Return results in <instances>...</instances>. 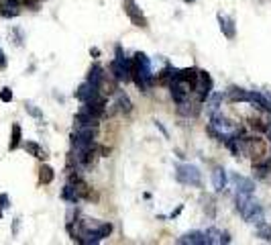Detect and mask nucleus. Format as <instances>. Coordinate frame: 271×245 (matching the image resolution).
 Here are the masks:
<instances>
[{
	"instance_id": "obj_36",
	"label": "nucleus",
	"mask_w": 271,
	"mask_h": 245,
	"mask_svg": "<svg viewBox=\"0 0 271 245\" xmlns=\"http://www.w3.org/2000/svg\"><path fill=\"white\" fill-rule=\"evenodd\" d=\"M0 10H2V2H0Z\"/></svg>"
},
{
	"instance_id": "obj_13",
	"label": "nucleus",
	"mask_w": 271,
	"mask_h": 245,
	"mask_svg": "<svg viewBox=\"0 0 271 245\" xmlns=\"http://www.w3.org/2000/svg\"><path fill=\"white\" fill-rule=\"evenodd\" d=\"M115 106H117V110L121 115H129L133 110V102H131V98L123 90H117V102H115Z\"/></svg>"
},
{
	"instance_id": "obj_10",
	"label": "nucleus",
	"mask_w": 271,
	"mask_h": 245,
	"mask_svg": "<svg viewBox=\"0 0 271 245\" xmlns=\"http://www.w3.org/2000/svg\"><path fill=\"white\" fill-rule=\"evenodd\" d=\"M204 235H206V243L220 245V243H229V241H231V239H229V233H224V231H220V229H214V227L206 229Z\"/></svg>"
},
{
	"instance_id": "obj_3",
	"label": "nucleus",
	"mask_w": 271,
	"mask_h": 245,
	"mask_svg": "<svg viewBox=\"0 0 271 245\" xmlns=\"http://www.w3.org/2000/svg\"><path fill=\"white\" fill-rule=\"evenodd\" d=\"M110 74L117 82H131V59L123 55V49L117 47V57L110 63Z\"/></svg>"
},
{
	"instance_id": "obj_15",
	"label": "nucleus",
	"mask_w": 271,
	"mask_h": 245,
	"mask_svg": "<svg viewBox=\"0 0 271 245\" xmlns=\"http://www.w3.org/2000/svg\"><path fill=\"white\" fill-rule=\"evenodd\" d=\"M177 243L182 245H204L206 243V235L202 233V231H192V233H186L184 237H179L177 239Z\"/></svg>"
},
{
	"instance_id": "obj_28",
	"label": "nucleus",
	"mask_w": 271,
	"mask_h": 245,
	"mask_svg": "<svg viewBox=\"0 0 271 245\" xmlns=\"http://www.w3.org/2000/svg\"><path fill=\"white\" fill-rule=\"evenodd\" d=\"M0 100L2 102H10L12 100V90L10 88H2L0 90Z\"/></svg>"
},
{
	"instance_id": "obj_32",
	"label": "nucleus",
	"mask_w": 271,
	"mask_h": 245,
	"mask_svg": "<svg viewBox=\"0 0 271 245\" xmlns=\"http://www.w3.org/2000/svg\"><path fill=\"white\" fill-rule=\"evenodd\" d=\"M90 53H92V55H94V57H98V55H100V51H98V49H96V47H94V49H92V51H90Z\"/></svg>"
},
{
	"instance_id": "obj_5",
	"label": "nucleus",
	"mask_w": 271,
	"mask_h": 245,
	"mask_svg": "<svg viewBox=\"0 0 271 245\" xmlns=\"http://www.w3.org/2000/svg\"><path fill=\"white\" fill-rule=\"evenodd\" d=\"M212 86H214V82H212L210 74L204 72V70H198V80L194 84V92L198 96V102H206L208 100V96L212 94Z\"/></svg>"
},
{
	"instance_id": "obj_24",
	"label": "nucleus",
	"mask_w": 271,
	"mask_h": 245,
	"mask_svg": "<svg viewBox=\"0 0 271 245\" xmlns=\"http://www.w3.org/2000/svg\"><path fill=\"white\" fill-rule=\"evenodd\" d=\"M53 178H55V172H53L51 166H41L39 168V182L41 184H51Z\"/></svg>"
},
{
	"instance_id": "obj_21",
	"label": "nucleus",
	"mask_w": 271,
	"mask_h": 245,
	"mask_svg": "<svg viewBox=\"0 0 271 245\" xmlns=\"http://www.w3.org/2000/svg\"><path fill=\"white\" fill-rule=\"evenodd\" d=\"M104 76V70H102V65H98V63H94L92 68H90V74H88V80L86 82H90L94 88H98V82H100V78Z\"/></svg>"
},
{
	"instance_id": "obj_22",
	"label": "nucleus",
	"mask_w": 271,
	"mask_h": 245,
	"mask_svg": "<svg viewBox=\"0 0 271 245\" xmlns=\"http://www.w3.org/2000/svg\"><path fill=\"white\" fill-rule=\"evenodd\" d=\"M25 149H27L33 158H37V160H45V158H47L45 149H43L39 143H35V141H27V143H25Z\"/></svg>"
},
{
	"instance_id": "obj_19",
	"label": "nucleus",
	"mask_w": 271,
	"mask_h": 245,
	"mask_svg": "<svg viewBox=\"0 0 271 245\" xmlns=\"http://www.w3.org/2000/svg\"><path fill=\"white\" fill-rule=\"evenodd\" d=\"M61 198H63L65 203H72V205H76V203L80 201V196H78V192H76V186H74L72 182H67V184L63 186V190H61Z\"/></svg>"
},
{
	"instance_id": "obj_17",
	"label": "nucleus",
	"mask_w": 271,
	"mask_h": 245,
	"mask_svg": "<svg viewBox=\"0 0 271 245\" xmlns=\"http://www.w3.org/2000/svg\"><path fill=\"white\" fill-rule=\"evenodd\" d=\"M249 98H251V92L245 90V88L233 86V88L229 90V100H233V102H249Z\"/></svg>"
},
{
	"instance_id": "obj_35",
	"label": "nucleus",
	"mask_w": 271,
	"mask_h": 245,
	"mask_svg": "<svg viewBox=\"0 0 271 245\" xmlns=\"http://www.w3.org/2000/svg\"><path fill=\"white\" fill-rule=\"evenodd\" d=\"M184 2H188V4H190V2H194V0H184Z\"/></svg>"
},
{
	"instance_id": "obj_18",
	"label": "nucleus",
	"mask_w": 271,
	"mask_h": 245,
	"mask_svg": "<svg viewBox=\"0 0 271 245\" xmlns=\"http://www.w3.org/2000/svg\"><path fill=\"white\" fill-rule=\"evenodd\" d=\"M212 186H214L216 192H222V190L227 188V174H224L222 168H216V170L212 172Z\"/></svg>"
},
{
	"instance_id": "obj_11",
	"label": "nucleus",
	"mask_w": 271,
	"mask_h": 245,
	"mask_svg": "<svg viewBox=\"0 0 271 245\" xmlns=\"http://www.w3.org/2000/svg\"><path fill=\"white\" fill-rule=\"evenodd\" d=\"M94 96H98V88H94L90 82L80 84V88L76 90V98H78L80 102H88V100L94 98Z\"/></svg>"
},
{
	"instance_id": "obj_16",
	"label": "nucleus",
	"mask_w": 271,
	"mask_h": 245,
	"mask_svg": "<svg viewBox=\"0 0 271 245\" xmlns=\"http://www.w3.org/2000/svg\"><path fill=\"white\" fill-rule=\"evenodd\" d=\"M175 76L182 80V82H186V84H190L192 86V90H194V84H196V80H198V70L196 68H186V70H177L175 72Z\"/></svg>"
},
{
	"instance_id": "obj_9",
	"label": "nucleus",
	"mask_w": 271,
	"mask_h": 245,
	"mask_svg": "<svg viewBox=\"0 0 271 245\" xmlns=\"http://www.w3.org/2000/svg\"><path fill=\"white\" fill-rule=\"evenodd\" d=\"M233 182H235V186H237V194H253V192H255L253 180H249V178H245V176L235 174V176H233Z\"/></svg>"
},
{
	"instance_id": "obj_37",
	"label": "nucleus",
	"mask_w": 271,
	"mask_h": 245,
	"mask_svg": "<svg viewBox=\"0 0 271 245\" xmlns=\"http://www.w3.org/2000/svg\"><path fill=\"white\" fill-rule=\"evenodd\" d=\"M0 217H2V211H0Z\"/></svg>"
},
{
	"instance_id": "obj_26",
	"label": "nucleus",
	"mask_w": 271,
	"mask_h": 245,
	"mask_svg": "<svg viewBox=\"0 0 271 245\" xmlns=\"http://www.w3.org/2000/svg\"><path fill=\"white\" fill-rule=\"evenodd\" d=\"M247 123H249V127H251L253 131H259V133L267 131V127H269V125H267V123H265V121H263L261 117H251V119H249Z\"/></svg>"
},
{
	"instance_id": "obj_6",
	"label": "nucleus",
	"mask_w": 271,
	"mask_h": 245,
	"mask_svg": "<svg viewBox=\"0 0 271 245\" xmlns=\"http://www.w3.org/2000/svg\"><path fill=\"white\" fill-rule=\"evenodd\" d=\"M245 151H247V155L253 158V162H259V160H267L269 147H267V141H265V139H261V137H251V139L245 141Z\"/></svg>"
},
{
	"instance_id": "obj_25",
	"label": "nucleus",
	"mask_w": 271,
	"mask_h": 245,
	"mask_svg": "<svg viewBox=\"0 0 271 245\" xmlns=\"http://www.w3.org/2000/svg\"><path fill=\"white\" fill-rule=\"evenodd\" d=\"M20 139H22L20 125H18V123H14V125H12V135H10V143H8V147H10V149H16V147L20 145Z\"/></svg>"
},
{
	"instance_id": "obj_30",
	"label": "nucleus",
	"mask_w": 271,
	"mask_h": 245,
	"mask_svg": "<svg viewBox=\"0 0 271 245\" xmlns=\"http://www.w3.org/2000/svg\"><path fill=\"white\" fill-rule=\"evenodd\" d=\"M6 68V55L0 51V70H4Z\"/></svg>"
},
{
	"instance_id": "obj_7",
	"label": "nucleus",
	"mask_w": 271,
	"mask_h": 245,
	"mask_svg": "<svg viewBox=\"0 0 271 245\" xmlns=\"http://www.w3.org/2000/svg\"><path fill=\"white\" fill-rule=\"evenodd\" d=\"M123 8H125V14L131 18V23L135 27H139V29H147L149 27L145 14L141 12V8H139V4H137L135 0H123Z\"/></svg>"
},
{
	"instance_id": "obj_34",
	"label": "nucleus",
	"mask_w": 271,
	"mask_h": 245,
	"mask_svg": "<svg viewBox=\"0 0 271 245\" xmlns=\"http://www.w3.org/2000/svg\"><path fill=\"white\" fill-rule=\"evenodd\" d=\"M267 135H269V139H271V125L267 127Z\"/></svg>"
},
{
	"instance_id": "obj_29",
	"label": "nucleus",
	"mask_w": 271,
	"mask_h": 245,
	"mask_svg": "<svg viewBox=\"0 0 271 245\" xmlns=\"http://www.w3.org/2000/svg\"><path fill=\"white\" fill-rule=\"evenodd\" d=\"M27 110H29V115H33L35 119H43V115H41V113H39V110H37L33 104H27Z\"/></svg>"
},
{
	"instance_id": "obj_2",
	"label": "nucleus",
	"mask_w": 271,
	"mask_h": 245,
	"mask_svg": "<svg viewBox=\"0 0 271 245\" xmlns=\"http://www.w3.org/2000/svg\"><path fill=\"white\" fill-rule=\"evenodd\" d=\"M208 131L212 135L220 137V139H231V137H239L241 135V129L235 123H231L229 119H224L222 115H218V113H212V121H210Z\"/></svg>"
},
{
	"instance_id": "obj_1",
	"label": "nucleus",
	"mask_w": 271,
	"mask_h": 245,
	"mask_svg": "<svg viewBox=\"0 0 271 245\" xmlns=\"http://www.w3.org/2000/svg\"><path fill=\"white\" fill-rule=\"evenodd\" d=\"M131 80L137 84L139 90L147 92L153 84V68H151V61L145 53H135L133 59H131Z\"/></svg>"
},
{
	"instance_id": "obj_4",
	"label": "nucleus",
	"mask_w": 271,
	"mask_h": 245,
	"mask_svg": "<svg viewBox=\"0 0 271 245\" xmlns=\"http://www.w3.org/2000/svg\"><path fill=\"white\" fill-rule=\"evenodd\" d=\"M175 178H177V182H182V184H186V186H200V184H202V174H200V170H198L196 166H192V164H182V166H177Z\"/></svg>"
},
{
	"instance_id": "obj_31",
	"label": "nucleus",
	"mask_w": 271,
	"mask_h": 245,
	"mask_svg": "<svg viewBox=\"0 0 271 245\" xmlns=\"http://www.w3.org/2000/svg\"><path fill=\"white\" fill-rule=\"evenodd\" d=\"M0 207H8V196L6 194L0 196Z\"/></svg>"
},
{
	"instance_id": "obj_23",
	"label": "nucleus",
	"mask_w": 271,
	"mask_h": 245,
	"mask_svg": "<svg viewBox=\"0 0 271 245\" xmlns=\"http://www.w3.org/2000/svg\"><path fill=\"white\" fill-rule=\"evenodd\" d=\"M173 76H175V70L173 68H165V70H161L159 74H157V84H161V86H169L171 84V80H173Z\"/></svg>"
},
{
	"instance_id": "obj_33",
	"label": "nucleus",
	"mask_w": 271,
	"mask_h": 245,
	"mask_svg": "<svg viewBox=\"0 0 271 245\" xmlns=\"http://www.w3.org/2000/svg\"><path fill=\"white\" fill-rule=\"evenodd\" d=\"M265 96H267V102H269V110H271V96L269 94H265Z\"/></svg>"
},
{
	"instance_id": "obj_14",
	"label": "nucleus",
	"mask_w": 271,
	"mask_h": 245,
	"mask_svg": "<svg viewBox=\"0 0 271 245\" xmlns=\"http://www.w3.org/2000/svg\"><path fill=\"white\" fill-rule=\"evenodd\" d=\"M177 113H179L182 117H196V115L200 113V102H192V100L188 98V100H184V102L177 104Z\"/></svg>"
},
{
	"instance_id": "obj_8",
	"label": "nucleus",
	"mask_w": 271,
	"mask_h": 245,
	"mask_svg": "<svg viewBox=\"0 0 271 245\" xmlns=\"http://www.w3.org/2000/svg\"><path fill=\"white\" fill-rule=\"evenodd\" d=\"M117 80L112 78V74H104L102 78H100V82H98V94L100 96H110V94H117Z\"/></svg>"
},
{
	"instance_id": "obj_27",
	"label": "nucleus",
	"mask_w": 271,
	"mask_h": 245,
	"mask_svg": "<svg viewBox=\"0 0 271 245\" xmlns=\"http://www.w3.org/2000/svg\"><path fill=\"white\" fill-rule=\"evenodd\" d=\"M208 98H210V100H206L208 110H210V113H216L218 106H220V102H222V94H210Z\"/></svg>"
},
{
	"instance_id": "obj_12",
	"label": "nucleus",
	"mask_w": 271,
	"mask_h": 245,
	"mask_svg": "<svg viewBox=\"0 0 271 245\" xmlns=\"http://www.w3.org/2000/svg\"><path fill=\"white\" fill-rule=\"evenodd\" d=\"M218 25H220V31H222V35H224L227 39H235L237 27H235V20H233V18H229V16H224V14H218Z\"/></svg>"
},
{
	"instance_id": "obj_20",
	"label": "nucleus",
	"mask_w": 271,
	"mask_h": 245,
	"mask_svg": "<svg viewBox=\"0 0 271 245\" xmlns=\"http://www.w3.org/2000/svg\"><path fill=\"white\" fill-rule=\"evenodd\" d=\"M271 170V164L267 160H259V162H253V172L257 178H267Z\"/></svg>"
}]
</instances>
